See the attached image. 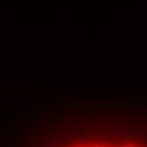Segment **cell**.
I'll return each mask as SVG.
<instances>
[{
	"instance_id": "277c9868",
	"label": "cell",
	"mask_w": 147,
	"mask_h": 147,
	"mask_svg": "<svg viewBox=\"0 0 147 147\" xmlns=\"http://www.w3.org/2000/svg\"><path fill=\"white\" fill-rule=\"evenodd\" d=\"M118 146L120 147H137L135 142H118Z\"/></svg>"
},
{
	"instance_id": "8992f818",
	"label": "cell",
	"mask_w": 147,
	"mask_h": 147,
	"mask_svg": "<svg viewBox=\"0 0 147 147\" xmlns=\"http://www.w3.org/2000/svg\"><path fill=\"white\" fill-rule=\"evenodd\" d=\"M78 147H83V146H78Z\"/></svg>"
},
{
	"instance_id": "6da1fadb",
	"label": "cell",
	"mask_w": 147,
	"mask_h": 147,
	"mask_svg": "<svg viewBox=\"0 0 147 147\" xmlns=\"http://www.w3.org/2000/svg\"><path fill=\"white\" fill-rule=\"evenodd\" d=\"M127 134H132V130H129V129H113L110 135L107 134V137H115V135H127Z\"/></svg>"
},
{
	"instance_id": "52a82bcc",
	"label": "cell",
	"mask_w": 147,
	"mask_h": 147,
	"mask_svg": "<svg viewBox=\"0 0 147 147\" xmlns=\"http://www.w3.org/2000/svg\"><path fill=\"white\" fill-rule=\"evenodd\" d=\"M107 147H108V146H107Z\"/></svg>"
},
{
	"instance_id": "5b68a950",
	"label": "cell",
	"mask_w": 147,
	"mask_h": 147,
	"mask_svg": "<svg viewBox=\"0 0 147 147\" xmlns=\"http://www.w3.org/2000/svg\"><path fill=\"white\" fill-rule=\"evenodd\" d=\"M90 147H103V146H100V144H96V142H91V144H90Z\"/></svg>"
},
{
	"instance_id": "7a4b0ae2",
	"label": "cell",
	"mask_w": 147,
	"mask_h": 147,
	"mask_svg": "<svg viewBox=\"0 0 147 147\" xmlns=\"http://www.w3.org/2000/svg\"><path fill=\"white\" fill-rule=\"evenodd\" d=\"M91 140H93V137H91V135H86V134H83V135H80V137H78V142H80V144H81V142H85V144H91Z\"/></svg>"
},
{
	"instance_id": "3957f363",
	"label": "cell",
	"mask_w": 147,
	"mask_h": 147,
	"mask_svg": "<svg viewBox=\"0 0 147 147\" xmlns=\"http://www.w3.org/2000/svg\"><path fill=\"white\" fill-rule=\"evenodd\" d=\"M66 132H68V134H74V135H78V137H80V135H83V134H85V129H83V127H74V129L66 130Z\"/></svg>"
}]
</instances>
